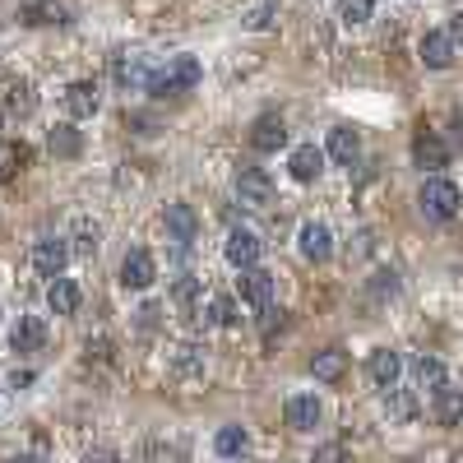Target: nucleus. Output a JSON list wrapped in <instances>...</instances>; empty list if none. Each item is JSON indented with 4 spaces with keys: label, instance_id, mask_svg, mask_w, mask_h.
<instances>
[{
    "label": "nucleus",
    "instance_id": "1",
    "mask_svg": "<svg viewBox=\"0 0 463 463\" xmlns=\"http://www.w3.org/2000/svg\"><path fill=\"white\" fill-rule=\"evenodd\" d=\"M200 84V61L195 56H167V65L153 70L149 79V93L153 98H181Z\"/></svg>",
    "mask_w": 463,
    "mask_h": 463
},
{
    "label": "nucleus",
    "instance_id": "2",
    "mask_svg": "<svg viewBox=\"0 0 463 463\" xmlns=\"http://www.w3.org/2000/svg\"><path fill=\"white\" fill-rule=\"evenodd\" d=\"M417 204H422V213L431 218V223H450V218L459 213V204H463V195H459L454 181L431 176V181H422V190H417Z\"/></svg>",
    "mask_w": 463,
    "mask_h": 463
},
{
    "label": "nucleus",
    "instance_id": "3",
    "mask_svg": "<svg viewBox=\"0 0 463 463\" xmlns=\"http://www.w3.org/2000/svg\"><path fill=\"white\" fill-rule=\"evenodd\" d=\"M232 190H236L241 209H269L274 204V181H269V172H260V167H241Z\"/></svg>",
    "mask_w": 463,
    "mask_h": 463
},
{
    "label": "nucleus",
    "instance_id": "4",
    "mask_svg": "<svg viewBox=\"0 0 463 463\" xmlns=\"http://www.w3.org/2000/svg\"><path fill=\"white\" fill-rule=\"evenodd\" d=\"M274 292H279V279L269 269H241V302L255 306V311H269L274 306Z\"/></svg>",
    "mask_w": 463,
    "mask_h": 463
},
{
    "label": "nucleus",
    "instance_id": "5",
    "mask_svg": "<svg viewBox=\"0 0 463 463\" xmlns=\"http://www.w3.org/2000/svg\"><path fill=\"white\" fill-rule=\"evenodd\" d=\"M112 79H116V89L134 93V89H149L153 70L144 65V56H140V51H121V56L112 61Z\"/></svg>",
    "mask_w": 463,
    "mask_h": 463
},
{
    "label": "nucleus",
    "instance_id": "6",
    "mask_svg": "<svg viewBox=\"0 0 463 463\" xmlns=\"http://www.w3.org/2000/svg\"><path fill=\"white\" fill-rule=\"evenodd\" d=\"M65 112L74 116V121H89V116H98V107H102V93H98V84L93 79H74V84L65 89Z\"/></svg>",
    "mask_w": 463,
    "mask_h": 463
},
{
    "label": "nucleus",
    "instance_id": "7",
    "mask_svg": "<svg viewBox=\"0 0 463 463\" xmlns=\"http://www.w3.org/2000/svg\"><path fill=\"white\" fill-rule=\"evenodd\" d=\"M296 246H302V255H306L311 264H324V260L334 255V232L311 218V223H302V232H296Z\"/></svg>",
    "mask_w": 463,
    "mask_h": 463
},
{
    "label": "nucleus",
    "instance_id": "8",
    "mask_svg": "<svg viewBox=\"0 0 463 463\" xmlns=\"http://www.w3.org/2000/svg\"><path fill=\"white\" fill-rule=\"evenodd\" d=\"M260 236L255 232H246V227H232L227 232V241H223V255H227V264H236V269H255V260H260Z\"/></svg>",
    "mask_w": 463,
    "mask_h": 463
},
{
    "label": "nucleus",
    "instance_id": "9",
    "mask_svg": "<svg viewBox=\"0 0 463 463\" xmlns=\"http://www.w3.org/2000/svg\"><path fill=\"white\" fill-rule=\"evenodd\" d=\"M65 260H70V246H65L61 236H42L38 246H33V269H38L42 279H61Z\"/></svg>",
    "mask_w": 463,
    "mask_h": 463
},
{
    "label": "nucleus",
    "instance_id": "10",
    "mask_svg": "<svg viewBox=\"0 0 463 463\" xmlns=\"http://www.w3.org/2000/svg\"><path fill=\"white\" fill-rule=\"evenodd\" d=\"M153 279H158V264H153V255H149V251H130V255L121 260V287L144 292Z\"/></svg>",
    "mask_w": 463,
    "mask_h": 463
},
{
    "label": "nucleus",
    "instance_id": "11",
    "mask_svg": "<svg viewBox=\"0 0 463 463\" xmlns=\"http://www.w3.org/2000/svg\"><path fill=\"white\" fill-rule=\"evenodd\" d=\"M366 375L375 380L380 390H394L399 385V375H403V357L394 347H375L371 352V362H366Z\"/></svg>",
    "mask_w": 463,
    "mask_h": 463
},
{
    "label": "nucleus",
    "instance_id": "12",
    "mask_svg": "<svg viewBox=\"0 0 463 463\" xmlns=\"http://www.w3.org/2000/svg\"><path fill=\"white\" fill-rule=\"evenodd\" d=\"M162 223H167V236L181 241V246H190V241L200 236V218H195V209H190V204H167Z\"/></svg>",
    "mask_w": 463,
    "mask_h": 463
},
{
    "label": "nucleus",
    "instance_id": "13",
    "mask_svg": "<svg viewBox=\"0 0 463 463\" xmlns=\"http://www.w3.org/2000/svg\"><path fill=\"white\" fill-rule=\"evenodd\" d=\"M287 144V125H283V116H260L255 125H251V149H260V153H279Z\"/></svg>",
    "mask_w": 463,
    "mask_h": 463
},
{
    "label": "nucleus",
    "instance_id": "14",
    "mask_svg": "<svg viewBox=\"0 0 463 463\" xmlns=\"http://www.w3.org/2000/svg\"><path fill=\"white\" fill-rule=\"evenodd\" d=\"M283 417L292 431H315L320 426V399L315 394H292L287 407H283Z\"/></svg>",
    "mask_w": 463,
    "mask_h": 463
},
{
    "label": "nucleus",
    "instance_id": "15",
    "mask_svg": "<svg viewBox=\"0 0 463 463\" xmlns=\"http://www.w3.org/2000/svg\"><path fill=\"white\" fill-rule=\"evenodd\" d=\"M330 158L339 162V167H352V162L362 158V134L352 130V125H339V130H330Z\"/></svg>",
    "mask_w": 463,
    "mask_h": 463
},
{
    "label": "nucleus",
    "instance_id": "16",
    "mask_svg": "<svg viewBox=\"0 0 463 463\" xmlns=\"http://www.w3.org/2000/svg\"><path fill=\"white\" fill-rule=\"evenodd\" d=\"M417 51H422V65H426V70H450V61H454V38H450V33H426Z\"/></svg>",
    "mask_w": 463,
    "mask_h": 463
},
{
    "label": "nucleus",
    "instance_id": "17",
    "mask_svg": "<svg viewBox=\"0 0 463 463\" xmlns=\"http://www.w3.org/2000/svg\"><path fill=\"white\" fill-rule=\"evenodd\" d=\"M79 302H84V292H79L74 279H51V287H47V306L51 311H56V315H74Z\"/></svg>",
    "mask_w": 463,
    "mask_h": 463
},
{
    "label": "nucleus",
    "instance_id": "18",
    "mask_svg": "<svg viewBox=\"0 0 463 463\" xmlns=\"http://www.w3.org/2000/svg\"><path fill=\"white\" fill-rule=\"evenodd\" d=\"M413 162H417L422 172H441L445 162H450V149L435 140V134H417V140H413Z\"/></svg>",
    "mask_w": 463,
    "mask_h": 463
},
{
    "label": "nucleus",
    "instance_id": "19",
    "mask_svg": "<svg viewBox=\"0 0 463 463\" xmlns=\"http://www.w3.org/2000/svg\"><path fill=\"white\" fill-rule=\"evenodd\" d=\"M10 343H14V352H38V347L47 343V324H42L38 315H19Z\"/></svg>",
    "mask_w": 463,
    "mask_h": 463
},
{
    "label": "nucleus",
    "instance_id": "20",
    "mask_svg": "<svg viewBox=\"0 0 463 463\" xmlns=\"http://www.w3.org/2000/svg\"><path fill=\"white\" fill-rule=\"evenodd\" d=\"M343 371H347V352H343V347H324V352H315V362H311V375H315V380L334 385V380H343Z\"/></svg>",
    "mask_w": 463,
    "mask_h": 463
},
{
    "label": "nucleus",
    "instance_id": "21",
    "mask_svg": "<svg viewBox=\"0 0 463 463\" xmlns=\"http://www.w3.org/2000/svg\"><path fill=\"white\" fill-rule=\"evenodd\" d=\"M287 167H292L296 181H315V176L324 172V153H320L315 144H302V149H292V162H287Z\"/></svg>",
    "mask_w": 463,
    "mask_h": 463
},
{
    "label": "nucleus",
    "instance_id": "22",
    "mask_svg": "<svg viewBox=\"0 0 463 463\" xmlns=\"http://www.w3.org/2000/svg\"><path fill=\"white\" fill-rule=\"evenodd\" d=\"M431 413H435V422L441 426H454V422H463V390H435V403H431Z\"/></svg>",
    "mask_w": 463,
    "mask_h": 463
},
{
    "label": "nucleus",
    "instance_id": "23",
    "mask_svg": "<svg viewBox=\"0 0 463 463\" xmlns=\"http://www.w3.org/2000/svg\"><path fill=\"white\" fill-rule=\"evenodd\" d=\"M70 241H74V255H98L102 246V227L93 223V218H74V227H70Z\"/></svg>",
    "mask_w": 463,
    "mask_h": 463
},
{
    "label": "nucleus",
    "instance_id": "24",
    "mask_svg": "<svg viewBox=\"0 0 463 463\" xmlns=\"http://www.w3.org/2000/svg\"><path fill=\"white\" fill-rule=\"evenodd\" d=\"M172 371H176L181 380L200 375V371H204V347H195V343H181V347L172 352Z\"/></svg>",
    "mask_w": 463,
    "mask_h": 463
},
{
    "label": "nucleus",
    "instance_id": "25",
    "mask_svg": "<svg viewBox=\"0 0 463 463\" xmlns=\"http://www.w3.org/2000/svg\"><path fill=\"white\" fill-rule=\"evenodd\" d=\"M385 413H390V422H413L417 417V394L413 390H390L385 394Z\"/></svg>",
    "mask_w": 463,
    "mask_h": 463
},
{
    "label": "nucleus",
    "instance_id": "26",
    "mask_svg": "<svg viewBox=\"0 0 463 463\" xmlns=\"http://www.w3.org/2000/svg\"><path fill=\"white\" fill-rule=\"evenodd\" d=\"M413 380H417V390H445V366L435 362V357H417L413 362Z\"/></svg>",
    "mask_w": 463,
    "mask_h": 463
},
{
    "label": "nucleus",
    "instance_id": "27",
    "mask_svg": "<svg viewBox=\"0 0 463 463\" xmlns=\"http://www.w3.org/2000/svg\"><path fill=\"white\" fill-rule=\"evenodd\" d=\"M213 450L223 459H241V454H246V426H223L213 435Z\"/></svg>",
    "mask_w": 463,
    "mask_h": 463
},
{
    "label": "nucleus",
    "instance_id": "28",
    "mask_svg": "<svg viewBox=\"0 0 463 463\" xmlns=\"http://www.w3.org/2000/svg\"><path fill=\"white\" fill-rule=\"evenodd\" d=\"M33 107H38V98H33L29 84H10L5 89V112L10 116H33Z\"/></svg>",
    "mask_w": 463,
    "mask_h": 463
},
{
    "label": "nucleus",
    "instance_id": "29",
    "mask_svg": "<svg viewBox=\"0 0 463 463\" xmlns=\"http://www.w3.org/2000/svg\"><path fill=\"white\" fill-rule=\"evenodd\" d=\"M172 302H176V306H185V311H195V315H204V311H200V283L190 279V274L172 283Z\"/></svg>",
    "mask_w": 463,
    "mask_h": 463
},
{
    "label": "nucleus",
    "instance_id": "30",
    "mask_svg": "<svg viewBox=\"0 0 463 463\" xmlns=\"http://www.w3.org/2000/svg\"><path fill=\"white\" fill-rule=\"evenodd\" d=\"M23 162H29V149H23V144H0V185H5Z\"/></svg>",
    "mask_w": 463,
    "mask_h": 463
},
{
    "label": "nucleus",
    "instance_id": "31",
    "mask_svg": "<svg viewBox=\"0 0 463 463\" xmlns=\"http://www.w3.org/2000/svg\"><path fill=\"white\" fill-rule=\"evenodd\" d=\"M209 320H213V324H223V330H232V324L241 320V315H236V296H227V292H223V296H213V302H209Z\"/></svg>",
    "mask_w": 463,
    "mask_h": 463
},
{
    "label": "nucleus",
    "instance_id": "32",
    "mask_svg": "<svg viewBox=\"0 0 463 463\" xmlns=\"http://www.w3.org/2000/svg\"><path fill=\"white\" fill-rule=\"evenodd\" d=\"M51 153H56V158H74L79 153V134L70 125H56V130H51Z\"/></svg>",
    "mask_w": 463,
    "mask_h": 463
},
{
    "label": "nucleus",
    "instance_id": "33",
    "mask_svg": "<svg viewBox=\"0 0 463 463\" xmlns=\"http://www.w3.org/2000/svg\"><path fill=\"white\" fill-rule=\"evenodd\" d=\"M371 10H375V0H339L343 23H366V19H371Z\"/></svg>",
    "mask_w": 463,
    "mask_h": 463
},
{
    "label": "nucleus",
    "instance_id": "34",
    "mask_svg": "<svg viewBox=\"0 0 463 463\" xmlns=\"http://www.w3.org/2000/svg\"><path fill=\"white\" fill-rule=\"evenodd\" d=\"M274 23H279V5H260V10L246 14V29L251 33H264V29H274Z\"/></svg>",
    "mask_w": 463,
    "mask_h": 463
},
{
    "label": "nucleus",
    "instance_id": "35",
    "mask_svg": "<svg viewBox=\"0 0 463 463\" xmlns=\"http://www.w3.org/2000/svg\"><path fill=\"white\" fill-rule=\"evenodd\" d=\"M371 292L380 296V302H385V296H394V292H399V274H390V269H380V274L371 279Z\"/></svg>",
    "mask_w": 463,
    "mask_h": 463
},
{
    "label": "nucleus",
    "instance_id": "36",
    "mask_svg": "<svg viewBox=\"0 0 463 463\" xmlns=\"http://www.w3.org/2000/svg\"><path fill=\"white\" fill-rule=\"evenodd\" d=\"M311 463H343V445H320Z\"/></svg>",
    "mask_w": 463,
    "mask_h": 463
},
{
    "label": "nucleus",
    "instance_id": "37",
    "mask_svg": "<svg viewBox=\"0 0 463 463\" xmlns=\"http://www.w3.org/2000/svg\"><path fill=\"white\" fill-rule=\"evenodd\" d=\"M158 315H162L158 306H144V311H140V330H153V324H158Z\"/></svg>",
    "mask_w": 463,
    "mask_h": 463
},
{
    "label": "nucleus",
    "instance_id": "38",
    "mask_svg": "<svg viewBox=\"0 0 463 463\" xmlns=\"http://www.w3.org/2000/svg\"><path fill=\"white\" fill-rule=\"evenodd\" d=\"M450 38H454V47H459V42H463V10H459V14H454V19H450Z\"/></svg>",
    "mask_w": 463,
    "mask_h": 463
},
{
    "label": "nucleus",
    "instance_id": "39",
    "mask_svg": "<svg viewBox=\"0 0 463 463\" xmlns=\"http://www.w3.org/2000/svg\"><path fill=\"white\" fill-rule=\"evenodd\" d=\"M84 463H116V454H112V450H93Z\"/></svg>",
    "mask_w": 463,
    "mask_h": 463
},
{
    "label": "nucleus",
    "instance_id": "40",
    "mask_svg": "<svg viewBox=\"0 0 463 463\" xmlns=\"http://www.w3.org/2000/svg\"><path fill=\"white\" fill-rule=\"evenodd\" d=\"M450 134H454V144H463V112H454V121H450Z\"/></svg>",
    "mask_w": 463,
    "mask_h": 463
},
{
    "label": "nucleus",
    "instance_id": "41",
    "mask_svg": "<svg viewBox=\"0 0 463 463\" xmlns=\"http://www.w3.org/2000/svg\"><path fill=\"white\" fill-rule=\"evenodd\" d=\"M5 463H38L33 454H14V459H5Z\"/></svg>",
    "mask_w": 463,
    "mask_h": 463
},
{
    "label": "nucleus",
    "instance_id": "42",
    "mask_svg": "<svg viewBox=\"0 0 463 463\" xmlns=\"http://www.w3.org/2000/svg\"><path fill=\"white\" fill-rule=\"evenodd\" d=\"M454 463H463V450H459V454H454Z\"/></svg>",
    "mask_w": 463,
    "mask_h": 463
}]
</instances>
